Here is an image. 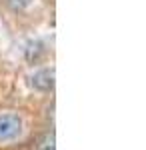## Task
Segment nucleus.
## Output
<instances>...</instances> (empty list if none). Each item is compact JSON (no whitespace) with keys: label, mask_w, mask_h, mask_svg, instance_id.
Here are the masks:
<instances>
[{"label":"nucleus","mask_w":146,"mask_h":150,"mask_svg":"<svg viewBox=\"0 0 146 150\" xmlns=\"http://www.w3.org/2000/svg\"><path fill=\"white\" fill-rule=\"evenodd\" d=\"M22 132V120L18 114H0V142L14 140Z\"/></svg>","instance_id":"f257e3e1"},{"label":"nucleus","mask_w":146,"mask_h":150,"mask_svg":"<svg viewBox=\"0 0 146 150\" xmlns=\"http://www.w3.org/2000/svg\"><path fill=\"white\" fill-rule=\"evenodd\" d=\"M32 0H10V6L14 8V10H22V8H26L28 4H30Z\"/></svg>","instance_id":"20e7f679"},{"label":"nucleus","mask_w":146,"mask_h":150,"mask_svg":"<svg viewBox=\"0 0 146 150\" xmlns=\"http://www.w3.org/2000/svg\"><path fill=\"white\" fill-rule=\"evenodd\" d=\"M32 88L36 90H40V92H48V90H52L54 88V70H40V72H36L32 76Z\"/></svg>","instance_id":"f03ea898"},{"label":"nucleus","mask_w":146,"mask_h":150,"mask_svg":"<svg viewBox=\"0 0 146 150\" xmlns=\"http://www.w3.org/2000/svg\"><path fill=\"white\" fill-rule=\"evenodd\" d=\"M36 150H56V146H54V132H46L44 136L38 140Z\"/></svg>","instance_id":"7ed1b4c3"}]
</instances>
